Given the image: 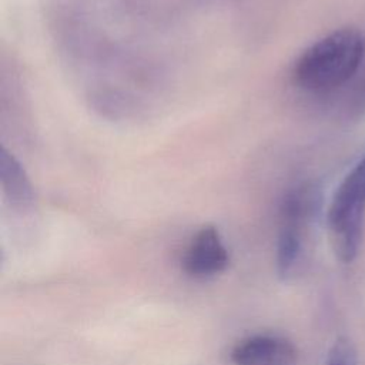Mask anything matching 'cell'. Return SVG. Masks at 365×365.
<instances>
[{
	"mask_svg": "<svg viewBox=\"0 0 365 365\" xmlns=\"http://www.w3.org/2000/svg\"><path fill=\"white\" fill-rule=\"evenodd\" d=\"M365 50V36L352 27L338 29L309 46L295 61V84L319 96H335L355 74Z\"/></svg>",
	"mask_w": 365,
	"mask_h": 365,
	"instance_id": "obj_1",
	"label": "cell"
},
{
	"mask_svg": "<svg viewBox=\"0 0 365 365\" xmlns=\"http://www.w3.org/2000/svg\"><path fill=\"white\" fill-rule=\"evenodd\" d=\"M365 217V155L342 180L331 200L327 221L335 257L352 262L359 251Z\"/></svg>",
	"mask_w": 365,
	"mask_h": 365,
	"instance_id": "obj_2",
	"label": "cell"
},
{
	"mask_svg": "<svg viewBox=\"0 0 365 365\" xmlns=\"http://www.w3.org/2000/svg\"><path fill=\"white\" fill-rule=\"evenodd\" d=\"M230 252L214 225L201 227L181 255V269L194 279H208L227 269Z\"/></svg>",
	"mask_w": 365,
	"mask_h": 365,
	"instance_id": "obj_3",
	"label": "cell"
},
{
	"mask_svg": "<svg viewBox=\"0 0 365 365\" xmlns=\"http://www.w3.org/2000/svg\"><path fill=\"white\" fill-rule=\"evenodd\" d=\"M234 365H295L298 351L278 334H254L240 339L230 352Z\"/></svg>",
	"mask_w": 365,
	"mask_h": 365,
	"instance_id": "obj_4",
	"label": "cell"
},
{
	"mask_svg": "<svg viewBox=\"0 0 365 365\" xmlns=\"http://www.w3.org/2000/svg\"><path fill=\"white\" fill-rule=\"evenodd\" d=\"M0 181L3 194L11 207L23 211L33 207L36 200L33 184L19 160L4 147L0 151Z\"/></svg>",
	"mask_w": 365,
	"mask_h": 365,
	"instance_id": "obj_5",
	"label": "cell"
},
{
	"mask_svg": "<svg viewBox=\"0 0 365 365\" xmlns=\"http://www.w3.org/2000/svg\"><path fill=\"white\" fill-rule=\"evenodd\" d=\"M335 96L346 117L354 120L365 117V50L355 74Z\"/></svg>",
	"mask_w": 365,
	"mask_h": 365,
	"instance_id": "obj_6",
	"label": "cell"
},
{
	"mask_svg": "<svg viewBox=\"0 0 365 365\" xmlns=\"http://www.w3.org/2000/svg\"><path fill=\"white\" fill-rule=\"evenodd\" d=\"M325 365H358L352 344L345 338L336 339L328 352Z\"/></svg>",
	"mask_w": 365,
	"mask_h": 365,
	"instance_id": "obj_7",
	"label": "cell"
}]
</instances>
